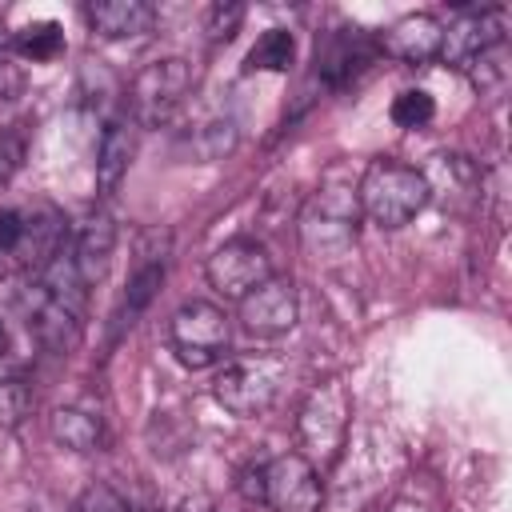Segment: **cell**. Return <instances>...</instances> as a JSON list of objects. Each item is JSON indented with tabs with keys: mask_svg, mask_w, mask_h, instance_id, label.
<instances>
[{
	"mask_svg": "<svg viewBox=\"0 0 512 512\" xmlns=\"http://www.w3.org/2000/svg\"><path fill=\"white\" fill-rule=\"evenodd\" d=\"M356 184H324L300 212V244L312 260H340L356 244Z\"/></svg>",
	"mask_w": 512,
	"mask_h": 512,
	"instance_id": "cell-2",
	"label": "cell"
},
{
	"mask_svg": "<svg viewBox=\"0 0 512 512\" xmlns=\"http://www.w3.org/2000/svg\"><path fill=\"white\" fill-rule=\"evenodd\" d=\"M24 164V140L16 132H0V184H8Z\"/></svg>",
	"mask_w": 512,
	"mask_h": 512,
	"instance_id": "cell-29",
	"label": "cell"
},
{
	"mask_svg": "<svg viewBox=\"0 0 512 512\" xmlns=\"http://www.w3.org/2000/svg\"><path fill=\"white\" fill-rule=\"evenodd\" d=\"M32 412V388L20 376H0V428H20Z\"/></svg>",
	"mask_w": 512,
	"mask_h": 512,
	"instance_id": "cell-25",
	"label": "cell"
},
{
	"mask_svg": "<svg viewBox=\"0 0 512 512\" xmlns=\"http://www.w3.org/2000/svg\"><path fill=\"white\" fill-rule=\"evenodd\" d=\"M236 148V124L232 120H212V124H204V132H200V156L204 160H220L224 152H232Z\"/></svg>",
	"mask_w": 512,
	"mask_h": 512,
	"instance_id": "cell-27",
	"label": "cell"
},
{
	"mask_svg": "<svg viewBox=\"0 0 512 512\" xmlns=\"http://www.w3.org/2000/svg\"><path fill=\"white\" fill-rule=\"evenodd\" d=\"M388 512H428L424 504H416V500H392L388 504Z\"/></svg>",
	"mask_w": 512,
	"mask_h": 512,
	"instance_id": "cell-33",
	"label": "cell"
},
{
	"mask_svg": "<svg viewBox=\"0 0 512 512\" xmlns=\"http://www.w3.org/2000/svg\"><path fill=\"white\" fill-rule=\"evenodd\" d=\"M52 436H56V444H64L68 452H100V448H104L100 416H92V412H84V408H56V412H52Z\"/></svg>",
	"mask_w": 512,
	"mask_h": 512,
	"instance_id": "cell-20",
	"label": "cell"
},
{
	"mask_svg": "<svg viewBox=\"0 0 512 512\" xmlns=\"http://www.w3.org/2000/svg\"><path fill=\"white\" fill-rule=\"evenodd\" d=\"M112 252H116V220L96 208L84 216V224L72 236V264H76L84 288H96L108 276Z\"/></svg>",
	"mask_w": 512,
	"mask_h": 512,
	"instance_id": "cell-14",
	"label": "cell"
},
{
	"mask_svg": "<svg viewBox=\"0 0 512 512\" xmlns=\"http://www.w3.org/2000/svg\"><path fill=\"white\" fill-rule=\"evenodd\" d=\"M12 48L24 60H56L64 52V28L56 20H36L24 24L20 32H12Z\"/></svg>",
	"mask_w": 512,
	"mask_h": 512,
	"instance_id": "cell-23",
	"label": "cell"
},
{
	"mask_svg": "<svg viewBox=\"0 0 512 512\" xmlns=\"http://www.w3.org/2000/svg\"><path fill=\"white\" fill-rule=\"evenodd\" d=\"M172 512H216V504H212L208 496H184Z\"/></svg>",
	"mask_w": 512,
	"mask_h": 512,
	"instance_id": "cell-32",
	"label": "cell"
},
{
	"mask_svg": "<svg viewBox=\"0 0 512 512\" xmlns=\"http://www.w3.org/2000/svg\"><path fill=\"white\" fill-rule=\"evenodd\" d=\"M20 240L12 248V264L24 268V272H40L68 240V228H64V216L52 208V204H32V208H20Z\"/></svg>",
	"mask_w": 512,
	"mask_h": 512,
	"instance_id": "cell-13",
	"label": "cell"
},
{
	"mask_svg": "<svg viewBox=\"0 0 512 512\" xmlns=\"http://www.w3.org/2000/svg\"><path fill=\"white\" fill-rule=\"evenodd\" d=\"M468 80L480 96H500L508 88V76H512V52H508V40H496L492 48H484L468 68Z\"/></svg>",
	"mask_w": 512,
	"mask_h": 512,
	"instance_id": "cell-21",
	"label": "cell"
},
{
	"mask_svg": "<svg viewBox=\"0 0 512 512\" xmlns=\"http://www.w3.org/2000/svg\"><path fill=\"white\" fill-rule=\"evenodd\" d=\"M440 40H444V24L428 12H412L404 20H396L376 44L384 56L404 60V64H428L440 56Z\"/></svg>",
	"mask_w": 512,
	"mask_h": 512,
	"instance_id": "cell-15",
	"label": "cell"
},
{
	"mask_svg": "<svg viewBox=\"0 0 512 512\" xmlns=\"http://www.w3.org/2000/svg\"><path fill=\"white\" fill-rule=\"evenodd\" d=\"M388 116H392V124L416 132V128H428V124H432V116H436V100H432L428 92H420V88H408V92H400V96L392 100Z\"/></svg>",
	"mask_w": 512,
	"mask_h": 512,
	"instance_id": "cell-24",
	"label": "cell"
},
{
	"mask_svg": "<svg viewBox=\"0 0 512 512\" xmlns=\"http://www.w3.org/2000/svg\"><path fill=\"white\" fill-rule=\"evenodd\" d=\"M12 92H20V72H16V64L0 52V96H12Z\"/></svg>",
	"mask_w": 512,
	"mask_h": 512,
	"instance_id": "cell-31",
	"label": "cell"
},
{
	"mask_svg": "<svg viewBox=\"0 0 512 512\" xmlns=\"http://www.w3.org/2000/svg\"><path fill=\"white\" fill-rule=\"evenodd\" d=\"M296 320H300V296L288 276H272L240 300V324L256 336H280L296 328Z\"/></svg>",
	"mask_w": 512,
	"mask_h": 512,
	"instance_id": "cell-11",
	"label": "cell"
},
{
	"mask_svg": "<svg viewBox=\"0 0 512 512\" xmlns=\"http://www.w3.org/2000/svg\"><path fill=\"white\" fill-rule=\"evenodd\" d=\"M204 276H208V284H212L220 296L244 300L252 288H260V284L272 280L276 272H272V256H268V248H264L260 240L236 236V240L220 244V248L208 256Z\"/></svg>",
	"mask_w": 512,
	"mask_h": 512,
	"instance_id": "cell-5",
	"label": "cell"
},
{
	"mask_svg": "<svg viewBox=\"0 0 512 512\" xmlns=\"http://www.w3.org/2000/svg\"><path fill=\"white\" fill-rule=\"evenodd\" d=\"M240 24H244V4H212L208 20H204V32H208L212 44H220V40H232L240 32Z\"/></svg>",
	"mask_w": 512,
	"mask_h": 512,
	"instance_id": "cell-26",
	"label": "cell"
},
{
	"mask_svg": "<svg viewBox=\"0 0 512 512\" xmlns=\"http://www.w3.org/2000/svg\"><path fill=\"white\" fill-rule=\"evenodd\" d=\"M196 88V72L184 56H164V60H152L136 72L132 88H128V104H132V120L144 124V128H160L168 124L184 100L192 96Z\"/></svg>",
	"mask_w": 512,
	"mask_h": 512,
	"instance_id": "cell-3",
	"label": "cell"
},
{
	"mask_svg": "<svg viewBox=\"0 0 512 512\" xmlns=\"http://www.w3.org/2000/svg\"><path fill=\"white\" fill-rule=\"evenodd\" d=\"M0 356H8V332H4V320H0Z\"/></svg>",
	"mask_w": 512,
	"mask_h": 512,
	"instance_id": "cell-35",
	"label": "cell"
},
{
	"mask_svg": "<svg viewBox=\"0 0 512 512\" xmlns=\"http://www.w3.org/2000/svg\"><path fill=\"white\" fill-rule=\"evenodd\" d=\"M424 180H428V196L440 192L444 204L456 212L480 196V172L464 156H432V168H424Z\"/></svg>",
	"mask_w": 512,
	"mask_h": 512,
	"instance_id": "cell-18",
	"label": "cell"
},
{
	"mask_svg": "<svg viewBox=\"0 0 512 512\" xmlns=\"http://www.w3.org/2000/svg\"><path fill=\"white\" fill-rule=\"evenodd\" d=\"M264 504L272 512H320L324 484L308 456L284 452L264 464Z\"/></svg>",
	"mask_w": 512,
	"mask_h": 512,
	"instance_id": "cell-6",
	"label": "cell"
},
{
	"mask_svg": "<svg viewBox=\"0 0 512 512\" xmlns=\"http://www.w3.org/2000/svg\"><path fill=\"white\" fill-rule=\"evenodd\" d=\"M168 340L184 368H208L228 352V316L208 300H188L172 312Z\"/></svg>",
	"mask_w": 512,
	"mask_h": 512,
	"instance_id": "cell-4",
	"label": "cell"
},
{
	"mask_svg": "<svg viewBox=\"0 0 512 512\" xmlns=\"http://www.w3.org/2000/svg\"><path fill=\"white\" fill-rule=\"evenodd\" d=\"M356 200L372 224L404 228L408 220H416L424 212V204L432 196H428V180L420 168L400 164L392 156H376V160H368V168L356 184Z\"/></svg>",
	"mask_w": 512,
	"mask_h": 512,
	"instance_id": "cell-1",
	"label": "cell"
},
{
	"mask_svg": "<svg viewBox=\"0 0 512 512\" xmlns=\"http://www.w3.org/2000/svg\"><path fill=\"white\" fill-rule=\"evenodd\" d=\"M296 64V36L288 28H268L260 32V40L252 44L244 68L248 72H288Z\"/></svg>",
	"mask_w": 512,
	"mask_h": 512,
	"instance_id": "cell-22",
	"label": "cell"
},
{
	"mask_svg": "<svg viewBox=\"0 0 512 512\" xmlns=\"http://www.w3.org/2000/svg\"><path fill=\"white\" fill-rule=\"evenodd\" d=\"M84 20L104 40H132L156 28V8L148 0H96L84 8Z\"/></svg>",
	"mask_w": 512,
	"mask_h": 512,
	"instance_id": "cell-16",
	"label": "cell"
},
{
	"mask_svg": "<svg viewBox=\"0 0 512 512\" xmlns=\"http://www.w3.org/2000/svg\"><path fill=\"white\" fill-rule=\"evenodd\" d=\"M504 12L500 8H472L468 16H460L452 28H444V40H440V60L448 68H468L484 48H492L496 40H508L504 32Z\"/></svg>",
	"mask_w": 512,
	"mask_h": 512,
	"instance_id": "cell-12",
	"label": "cell"
},
{
	"mask_svg": "<svg viewBox=\"0 0 512 512\" xmlns=\"http://www.w3.org/2000/svg\"><path fill=\"white\" fill-rule=\"evenodd\" d=\"M160 284H164V256H152V260H140L136 264V272L128 276V284H124V296H120V308H116V332H124V328H132L136 320H140V312L156 300V292H160Z\"/></svg>",
	"mask_w": 512,
	"mask_h": 512,
	"instance_id": "cell-19",
	"label": "cell"
},
{
	"mask_svg": "<svg viewBox=\"0 0 512 512\" xmlns=\"http://www.w3.org/2000/svg\"><path fill=\"white\" fill-rule=\"evenodd\" d=\"M136 156V128L124 116H112L104 124L100 148H96V188L100 196H112L120 188V180L128 176V164Z\"/></svg>",
	"mask_w": 512,
	"mask_h": 512,
	"instance_id": "cell-17",
	"label": "cell"
},
{
	"mask_svg": "<svg viewBox=\"0 0 512 512\" xmlns=\"http://www.w3.org/2000/svg\"><path fill=\"white\" fill-rule=\"evenodd\" d=\"M12 44V32H4V12H0V52Z\"/></svg>",
	"mask_w": 512,
	"mask_h": 512,
	"instance_id": "cell-34",
	"label": "cell"
},
{
	"mask_svg": "<svg viewBox=\"0 0 512 512\" xmlns=\"http://www.w3.org/2000/svg\"><path fill=\"white\" fill-rule=\"evenodd\" d=\"M240 492H244L248 500H256V504H264V464L240 472Z\"/></svg>",
	"mask_w": 512,
	"mask_h": 512,
	"instance_id": "cell-30",
	"label": "cell"
},
{
	"mask_svg": "<svg viewBox=\"0 0 512 512\" xmlns=\"http://www.w3.org/2000/svg\"><path fill=\"white\" fill-rule=\"evenodd\" d=\"M380 56V44L364 32V28H332L316 40V76L328 84V88H344L352 84L372 60Z\"/></svg>",
	"mask_w": 512,
	"mask_h": 512,
	"instance_id": "cell-9",
	"label": "cell"
},
{
	"mask_svg": "<svg viewBox=\"0 0 512 512\" xmlns=\"http://www.w3.org/2000/svg\"><path fill=\"white\" fill-rule=\"evenodd\" d=\"M76 512H132V508H128V500H124L116 488H108V484H92V488L80 492Z\"/></svg>",
	"mask_w": 512,
	"mask_h": 512,
	"instance_id": "cell-28",
	"label": "cell"
},
{
	"mask_svg": "<svg viewBox=\"0 0 512 512\" xmlns=\"http://www.w3.org/2000/svg\"><path fill=\"white\" fill-rule=\"evenodd\" d=\"M20 308H24V320H28V332L52 348V352H76L80 348V336H84V312L60 304L44 284H32L24 288L20 296Z\"/></svg>",
	"mask_w": 512,
	"mask_h": 512,
	"instance_id": "cell-10",
	"label": "cell"
},
{
	"mask_svg": "<svg viewBox=\"0 0 512 512\" xmlns=\"http://www.w3.org/2000/svg\"><path fill=\"white\" fill-rule=\"evenodd\" d=\"M348 412H352V404H348V392H344L340 380L320 384V388L308 396V404L300 408V440H304V448H312L324 464H328V460L340 452V444H344Z\"/></svg>",
	"mask_w": 512,
	"mask_h": 512,
	"instance_id": "cell-7",
	"label": "cell"
},
{
	"mask_svg": "<svg viewBox=\"0 0 512 512\" xmlns=\"http://www.w3.org/2000/svg\"><path fill=\"white\" fill-rule=\"evenodd\" d=\"M276 388H280V376H276V364L268 360H232L212 384L216 400L244 420L268 412L276 400Z\"/></svg>",
	"mask_w": 512,
	"mask_h": 512,
	"instance_id": "cell-8",
	"label": "cell"
}]
</instances>
